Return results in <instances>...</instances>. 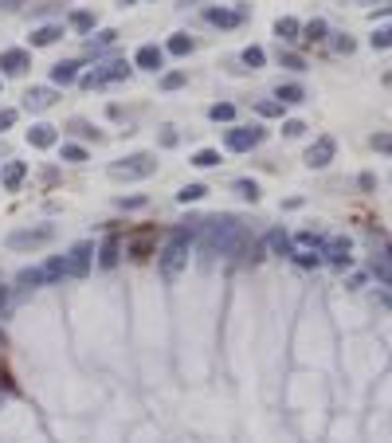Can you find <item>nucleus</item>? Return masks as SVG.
Masks as SVG:
<instances>
[{
	"label": "nucleus",
	"mask_w": 392,
	"mask_h": 443,
	"mask_svg": "<svg viewBox=\"0 0 392 443\" xmlns=\"http://www.w3.org/2000/svg\"><path fill=\"white\" fill-rule=\"evenodd\" d=\"M200 231H204V251L208 255H243L248 259V231H243V224L236 220V216L220 212L212 216V220L200 224Z\"/></svg>",
	"instance_id": "f257e3e1"
},
{
	"label": "nucleus",
	"mask_w": 392,
	"mask_h": 443,
	"mask_svg": "<svg viewBox=\"0 0 392 443\" xmlns=\"http://www.w3.org/2000/svg\"><path fill=\"white\" fill-rule=\"evenodd\" d=\"M200 224H204L200 216H188L169 231V243L157 255V271H161L165 282H177V275L188 267V248H192V236H200Z\"/></svg>",
	"instance_id": "f03ea898"
},
{
	"label": "nucleus",
	"mask_w": 392,
	"mask_h": 443,
	"mask_svg": "<svg viewBox=\"0 0 392 443\" xmlns=\"http://www.w3.org/2000/svg\"><path fill=\"white\" fill-rule=\"evenodd\" d=\"M59 279H67V255H52L40 267H24V271L16 275V287L35 290V287H52V282H59Z\"/></svg>",
	"instance_id": "7ed1b4c3"
},
{
	"label": "nucleus",
	"mask_w": 392,
	"mask_h": 443,
	"mask_svg": "<svg viewBox=\"0 0 392 443\" xmlns=\"http://www.w3.org/2000/svg\"><path fill=\"white\" fill-rule=\"evenodd\" d=\"M106 173H110L114 180H145V177L157 173V157L154 154H129V157H122V161H114Z\"/></svg>",
	"instance_id": "20e7f679"
},
{
	"label": "nucleus",
	"mask_w": 392,
	"mask_h": 443,
	"mask_svg": "<svg viewBox=\"0 0 392 443\" xmlns=\"http://www.w3.org/2000/svg\"><path fill=\"white\" fill-rule=\"evenodd\" d=\"M129 63L126 59H110V63H98L94 71H86V75H79V86L83 91H98V86H110V83H122V79H129Z\"/></svg>",
	"instance_id": "39448f33"
},
{
	"label": "nucleus",
	"mask_w": 392,
	"mask_h": 443,
	"mask_svg": "<svg viewBox=\"0 0 392 443\" xmlns=\"http://www.w3.org/2000/svg\"><path fill=\"white\" fill-rule=\"evenodd\" d=\"M52 236H55V228L52 224H40V228H16V231H8V243L12 251H35V248H43V243H52Z\"/></svg>",
	"instance_id": "423d86ee"
},
{
	"label": "nucleus",
	"mask_w": 392,
	"mask_h": 443,
	"mask_svg": "<svg viewBox=\"0 0 392 443\" xmlns=\"http://www.w3.org/2000/svg\"><path fill=\"white\" fill-rule=\"evenodd\" d=\"M263 137H267L263 126H231L228 134H224V145H228L231 154H248V149L263 145Z\"/></svg>",
	"instance_id": "0eeeda50"
},
{
	"label": "nucleus",
	"mask_w": 392,
	"mask_h": 443,
	"mask_svg": "<svg viewBox=\"0 0 392 443\" xmlns=\"http://www.w3.org/2000/svg\"><path fill=\"white\" fill-rule=\"evenodd\" d=\"M91 267H94V243L83 239V243H75V248L67 251V275L71 279H86Z\"/></svg>",
	"instance_id": "6e6552de"
},
{
	"label": "nucleus",
	"mask_w": 392,
	"mask_h": 443,
	"mask_svg": "<svg viewBox=\"0 0 392 443\" xmlns=\"http://www.w3.org/2000/svg\"><path fill=\"white\" fill-rule=\"evenodd\" d=\"M338 157V142H333L330 134H322V137H314V145L306 149V165L310 169H325V165Z\"/></svg>",
	"instance_id": "1a4fd4ad"
},
{
	"label": "nucleus",
	"mask_w": 392,
	"mask_h": 443,
	"mask_svg": "<svg viewBox=\"0 0 392 443\" xmlns=\"http://www.w3.org/2000/svg\"><path fill=\"white\" fill-rule=\"evenodd\" d=\"M134 67L137 71H161L165 67V47H157V43H142L134 52Z\"/></svg>",
	"instance_id": "9d476101"
},
{
	"label": "nucleus",
	"mask_w": 392,
	"mask_h": 443,
	"mask_svg": "<svg viewBox=\"0 0 392 443\" xmlns=\"http://www.w3.org/2000/svg\"><path fill=\"white\" fill-rule=\"evenodd\" d=\"M350 239L345 236H333V239H325L322 243V259L325 263H333V267H350Z\"/></svg>",
	"instance_id": "9b49d317"
},
{
	"label": "nucleus",
	"mask_w": 392,
	"mask_h": 443,
	"mask_svg": "<svg viewBox=\"0 0 392 443\" xmlns=\"http://www.w3.org/2000/svg\"><path fill=\"white\" fill-rule=\"evenodd\" d=\"M28 67H32V52H24V47L0 52V71H4V75H24Z\"/></svg>",
	"instance_id": "f8f14e48"
},
{
	"label": "nucleus",
	"mask_w": 392,
	"mask_h": 443,
	"mask_svg": "<svg viewBox=\"0 0 392 443\" xmlns=\"http://www.w3.org/2000/svg\"><path fill=\"white\" fill-rule=\"evenodd\" d=\"M204 20L212 28H239L248 20V8H204Z\"/></svg>",
	"instance_id": "ddd939ff"
},
{
	"label": "nucleus",
	"mask_w": 392,
	"mask_h": 443,
	"mask_svg": "<svg viewBox=\"0 0 392 443\" xmlns=\"http://www.w3.org/2000/svg\"><path fill=\"white\" fill-rule=\"evenodd\" d=\"M55 142H59V134H55V126H47V122H35V126L28 130V145H32V149H52Z\"/></svg>",
	"instance_id": "4468645a"
},
{
	"label": "nucleus",
	"mask_w": 392,
	"mask_h": 443,
	"mask_svg": "<svg viewBox=\"0 0 392 443\" xmlns=\"http://www.w3.org/2000/svg\"><path fill=\"white\" fill-rule=\"evenodd\" d=\"M94 255H98V267H103V271H114V267H118V259H122L118 236H106V239H103V248L94 251Z\"/></svg>",
	"instance_id": "2eb2a0df"
},
{
	"label": "nucleus",
	"mask_w": 392,
	"mask_h": 443,
	"mask_svg": "<svg viewBox=\"0 0 392 443\" xmlns=\"http://www.w3.org/2000/svg\"><path fill=\"white\" fill-rule=\"evenodd\" d=\"M267 248L275 251L279 259H294V239L287 236L282 228H275V231H267Z\"/></svg>",
	"instance_id": "dca6fc26"
},
{
	"label": "nucleus",
	"mask_w": 392,
	"mask_h": 443,
	"mask_svg": "<svg viewBox=\"0 0 392 443\" xmlns=\"http://www.w3.org/2000/svg\"><path fill=\"white\" fill-rule=\"evenodd\" d=\"M24 177H28V165L24 161H8L4 173H0V185H4V192H16V188L24 185Z\"/></svg>",
	"instance_id": "f3484780"
},
{
	"label": "nucleus",
	"mask_w": 392,
	"mask_h": 443,
	"mask_svg": "<svg viewBox=\"0 0 392 443\" xmlns=\"http://www.w3.org/2000/svg\"><path fill=\"white\" fill-rule=\"evenodd\" d=\"M24 106L28 110H47V106H55V91L52 86H32L24 94Z\"/></svg>",
	"instance_id": "a211bd4d"
},
{
	"label": "nucleus",
	"mask_w": 392,
	"mask_h": 443,
	"mask_svg": "<svg viewBox=\"0 0 392 443\" xmlns=\"http://www.w3.org/2000/svg\"><path fill=\"white\" fill-rule=\"evenodd\" d=\"M71 83H79V63L75 59L55 63L52 67V86H71Z\"/></svg>",
	"instance_id": "6ab92c4d"
},
{
	"label": "nucleus",
	"mask_w": 392,
	"mask_h": 443,
	"mask_svg": "<svg viewBox=\"0 0 392 443\" xmlns=\"http://www.w3.org/2000/svg\"><path fill=\"white\" fill-rule=\"evenodd\" d=\"M275 98H279L282 106H299V103H306V86L302 83H279Z\"/></svg>",
	"instance_id": "aec40b11"
},
{
	"label": "nucleus",
	"mask_w": 392,
	"mask_h": 443,
	"mask_svg": "<svg viewBox=\"0 0 392 443\" xmlns=\"http://www.w3.org/2000/svg\"><path fill=\"white\" fill-rule=\"evenodd\" d=\"M275 35H279L282 43H294V40H302V24L294 16H279L275 20Z\"/></svg>",
	"instance_id": "412c9836"
},
{
	"label": "nucleus",
	"mask_w": 392,
	"mask_h": 443,
	"mask_svg": "<svg viewBox=\"0 0 392 443\" xmlns=\"http://www.w3.org/2000/svg\"><path fill=\"white\" fill-rule=\"evenodd\" d=\"M59 35H63V24H43L32 32V47H52Z\"/></svg>",
	"instance_id": "4be33fe9"
},
{
	"label": "nucleus",
	"mask_w": 392,
	"mask_h": 443,
	"mask_svg": "<svg viewBox=\"0 0 392 443\" xmlns=\"http://www.w3.org/2000/svg\"><path fill=\"white\" fill-rule=\"evenodd\" d=\"M192 47H196V40L188 32H173L169 43H165V55H188Z\"/></svg>",
	"instance_id": "5701e85b"
},
{
	"label": "nucleus",
	"mask_w": 392,
	"mask_h": 443,
	"mask_svg": "<svg viewBox=\"0 0 392 443\" xmlns=\"http://www.w3.org/2000/svg\"><path fill=\"white\" fill-rule=\"evenodd\" d=\"M110 43H118V32H114V28H103L98 35H91V40H86V52L98 55L103 47H110Z\"/></svg>",
	"instance_id": "b1692460"
},
{
	"label": "nucleus",
	"mask_w": 392,
	"mask_h": 443,
	"mask_svg": "<svg viewBox=\"0 0 392 443\" xmlns=\"http://www.w3.org/2000/svg\"><path fill=\"white\" fill-rule=\"evenodd\" d=\"M204 196H208V185L192 180V185H185V188L177 192V200H180V205H196V200H204Z\"/></svg>",
	"instance_id": "393cba45"
},
{
	"label": "nucleus",
	"mask_w": 392,
	"mask_h": 443,
	"mask_svg": "<svg viewBox=\"0 0 392 443\" xmlns=\"http://www.w3.org/2000/svg\"><path fill=\"white\" fill-rule=\"evenodd\" d=\"M192 165L196 169H216V165H220V149H196Z\"/></svg>",
	"instance_id": "a878e982"
},
{
	"label": "nucleus",
	"mask_w": 392,
	"mask_h": 443,
	"mask_svg": "<svg viewBox=\"0 0 392 443\" xmlns=\"http://www.w3.org/2000/svg\"><path fill=\"white\" fill-rule=\"evenodd\" d=\"M239 59H243V67H251V71H259L267 63V52L263 47H255V43H251V47H243V55H239Z\"/></svg>",
	"instance_id": "bb28decb"
},
{
	"label": "nucleus",
	"mask_w": 392,
	"mask_h": 443,
	"mask_svg": "<svg viewBox=\"0 0 392 443\" xmlns=\"http://www.w3.org/2000/svg\"><path fill=\"white\" fill-rule=\"evenodd\" d=\"M231 188H236V196H243V200H251V205L259 200V185H255V180H248V177H239Z\"/></svg>",
	"instance_id": "cd10ccee"
},
{
	"label": "nucleus",
	"mask_w": 392,
	"mask_h": 443,
	"mask_svg": "<svg viewBox=\"0 0 392 443\" xmlns=\"http://www.w3.org/2000/svg\"><path fill=\"white\" fill-rule=\"evenodd\" d=\"M302 40L322 43L325 40V20H310V24H302Z\"/></svg>",
	"instance_id": "c85d7f7f"
},
{
	"label": "nucleus",
	"mask_w": 392,
	"mask_h": 443,
	"mask_svg": "<svg viewBox=\"0 0 392 443\" xmlns=\"http://www.w3.org/2000/svg\"><path fill=\"white\" fill-rule=\"evenodd\" d=\"M71 28H75V32H94V12H71Z\"/></svg>",
	"instance_id": "c756f323"
},
{
	"label": "nucleus",
	"mask_w": 392,
	"mask_h": 443,
	"mask_svg": "<svg viewBox=\"0 0 392 443\" xmlns=\"http://www.w3.org/2000/svg\"><path fill=\"white\" fill-rule=\"evenodd\" d=\"M208 118H212V122H231V118H236V106H231V103H216V106H208Z\"/></svg>",
	"instance_id": "7c9ffc66"
},
{
	"label": "nucleus",
	"mask_w": 392,
	"mask_h": 443,
	"mask_svg": "<svg viewBox=\"0 0 392 443\" xmlns=\"http://www.w3.org/2000/svg\"><path fill=\"white\" fill-rule=\"evenodd\" d=\"M185 83H188L185 71H169V75H161V91H180Z\"/></svg>",
	"instance_id": "2f4dec72"
},
{
	"label": "nucleus",
	"mask_w": 392,
	"mask_h": 443,
	"mask_svg": "<svg viewBox=\"0 0 392 443\" xmlns=\"http://www.w3.org/2000/svg\"><path fill=\"white\" fill-rule=\"evenodd\" d=\"M279 63H282V67H290V71H306V59L294 55V52H279Z\"/></svg>",
	"instance_id": "473e14b6"
},
{
	"label": "nucleus",
	"mask_w": 392,
	"mask_h": 443,
	"mask_svg": "<svg viewBox=\"0 0 392 443\" xmlns=\"http://www.w3.org/2000/svg\"><path fill=\"white\" fill-rule=\"evenodd\" d=\"M376 47V52H388L392 47V28H381V32H373V40H369Z\"/></svg>",
	"instance_id": "72a5a7b5"
},
{
	"label": "nucleus",
	"mask_w": 392,
	"mask_h": 443,
	"mask_svg": "<svg viewBox=\"0 0 392 443\" xmlns=\"http://www.w3.org/2000/svg\"><path fill=\"white\" fill-rule=\"evenodd\" d=\"M294 263L299 267H318L322 263V251H294Z\"/></svg>",
	"instance_id": "f704fd0d"
},
{
	"label": "nucleus",
	"mask_w": 392,
	"mask_h": 443,
	"mask_svg": "<svg viewBox=\"0 0 392 443\" xmlns=\"http://www.w3.org/2000/svg\"><path fill=\"white\" fill-rule=\"evenodd\" d=\"M282 134H287V137H299V134H306V122H299V118H287V122H282Z\"/></svg>",
	"instance_id": "c9c22d12"
},
{
	"label": "nucleus",
	"mask_w": 392,
	"mask_h": 443,
	"mask_svg": "<svg viewBox=\"0 0 392 443\" xmlns=\"http://www.w3.org/2000/svg\"><path fill=\"white\" fill-rule=\"evenodd\" d=\"M63 161H86L83 145H63Z\"/></svg>",
	"instance_id": "e433bc0d"
},
{
	"label": "nucleus",
	"mask_w": 392,
	"mask_h": 443,
	"mask_svg": "<svg viewBox=\"0 0 392 443\" xmlns=\"http://www.w3.org/2000/svg\"><path fill=\"white\" fill-rule=\"evenodd\" d=\"M118 208L134 212V208H145V196H118Z\"/></svg>",
	"instance_id": "4c0bfd02"
},
{
	"label": "nucleus",
	"mask_w": 392,
	"mask_h": 443,
	"mask_svg": "<svg viewBox=\"0 0 392 443\" xmlns=\"http://www.w3.org/2000/svg\"><path fill=\"white\" fill-rule=\"evenodd\" d=\"M255 110L263 114V118H279V114H282V103H259Z\"/></svg>",
	"instance_id": "58836bf2"
},
{
	"label": "nucleus",
	"mask_w": 392,
	"mask_h": 443,
	"mask_svg": "<svg viewBox=\"0 0 392 443\" xmlns=\"http://www.w3.org/2000/svg\"><path fill=\"white\" fill-rule=\"evenodd\" d=\"M373 275L384 282V287H392V267H384V263H373Z\"/></svg>",
	"instance_id": "ea45409f"
},
{
	"label": "nucleus",
	"mask_w": 392,
	"mask_h": 443,
	"mask_svg": "<svg viewBox=\"0 0 392 443\" xmlns=\"http://www.w3.org/2000/svg\"><path fill=\"white\" fill-rule=\"evenodd\" d=\"M333 47H338V52H341V55H350V52H353V47H357V43H353V40H350V35H338V40H333Z\"/></svg>",
	"instance_id": "a19ab883"
},
{
	"label": "nucleus",
	"mask_w": 392,
	"mask_h": 443,
	"mask_svg": "<svg viewBox=\"0 0 392 443\" xmlns=\"http://www.w3.org/2000/svg\"><path fill=\"white\" fill-rule=\"evenodd\" d=\"M16 126V110H0V134Z\"/></svg>",
	"instance_id": "79ce46f5"
},
{
	"label": "nucleus",
	"mask_w": 392,
	"mask_h": 443,
	"mask_svg": "<svg viewBox=\"0 0 392 443\" xmlns=\"http://www.w3.org/2000/svg\"><path fill=\"white\" fill-rule=\"evenodd\" d=\"M157 142H161L165 149H173V145H177V130H161V137H157Z\"/></svg>",
	"instance_id": "37998d69"
},
{
	"label": "nucleus",
	"mask_w": 392,
	"mask_h": 443,
	"mask_svg": "<svg viewBox=\"0 0 392 443\" xmlns=\"http://www.w3.org/2000/svg\"><path fill=\"white\" fill-rule=\"evenodd\" d=\"M361 4H369V8H381V12H392V0H361Z\"/></svg>",
	"instance_id": "c03bdc74"
},
{
	"label": "nucleus",
	"mask_w": 392,
	"mask_h": 443,
	"mask_svg": "<svg viewBox=\"0 0 392 443\" xmlns=\"http://www.w3.org/2000/svg\"><path fill=\"white\" fill-rule=\"evenodd\" d=\"M373 145H376V149H392V134H376Z\"/></svg>",
	"instance_id": "a18cd8bd"
},
{
	"label": "nucleus",
	"mask_w": 392,
	"mask_h": 443,
	"mask_svg": "<svg viewBox=\"0 0 392 443\" xmlns=\"http://www.w3.org/2000/svg\"><path fill=\"white\" fill-rule=\"evenodd\" d=\"M55 8H59V4H35V16H52Z\"/></svg>",
	"instance_id": "49530a36"
},
{
	"label": "nucleus",
	"mask_w": 392,
	"mask_h": 443,
	"mask_svg": "<svg viewBox=\"0 0 392 443\" xmlns=\"http://www.w3.org/2000/svg\"><path fill=\"white\" fill-rule=\"evenodd\" d=\"M4 302H8V287H0V310H4Z\"/></svg>",
	"instance_id": "de8ad7c7"
},
{
	"label": "nucleus",
	"mask_w": 392,
	"mask_h": 443,
	"mask_svg": "<svg viewBox=\"0 0 392 443\" xmlns=\"http://www.w3.org/2000/svg\"><path fill=\"white\" fill-rule=\"evenodd\" d=\"M20 0H0V8H16Z\"/></svg>",
	"instance_id": "09e8293b"
},
{
	"label": "nucleus",
	"mask_w": 392,
	"mask_h": 443,
	"mask_svg": "<svg viewBox=\"0 0 392 443\" xmlns=\"http://www.w3.org/2000/svg\"><path fill=\"white\" fill-rule=\"evenodd\" d=\"M180 4H185V8H188V4H208V0H180Z\"/></svg>",
	"instance_id": "8fccbe9b"
},
{
	"label": "nucleus",
	"mask_w": 392,
	"mask_h": 443,
	"mask_svg": "<svg viewBox=\"0 0 392 443\" xmlns=\"http://www.w3.org/2000/svg\"><path fill=\"white\" fill-rule=\"evenodd\" d=\"M118 4H122V8H129V4H134V0H118Z\"/></svg>",
	"instance_id": "3c124183"
},
{
	"label": "nucleus",
	"mask_w": 392,
	"mask_h": 443,
	"mask_svg": "<svg viewBox=\"0 0 392 443\" xmlns=\"http://www.w3.org/2000/svg\"><path fill=\"white\" fill-rule=\"evenodd\" d=\"M388 259H392V243H388Z\"/></svg>",
	"instance_id": "603ef678"
}]
</instances>
